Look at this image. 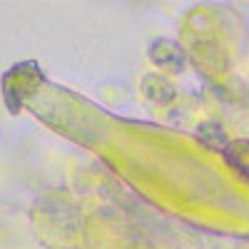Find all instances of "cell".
Returning <instances> with one entry per match:
<instances>
[{
    "instance_id": "6da1fadb",
    "label": "cell",
    "mask_w": 249,
    "mask_h": 249,
    "mask_svg": "<svg viewBox=\"0 0 249 249\" xmlns=\"http://www.w3.org/2000/svg\"><path fill=\"white\" fill-rule=\"evenodd\" d=\"M45 82V75L35 60H25L13 65L3 75V97L10 112H20L23 102Z\"/></svg>"
},
{
    "instance_id": "7a4b0ae2",
    "label": "cell",
    "mask_w": 249,
    "mask_h": 249,
    "mask_svg": "<svg viewBox=\"0 0 249 249\" xmlns=\"http://www.w3.org/2000/svg\"><path fill=\"white\" fill-rule=\"evenodd\" d=\"M222 157L227 160L232 170H237L244 179H249V140H230L222 150Z\"/></svg>"
}]
</instances>
